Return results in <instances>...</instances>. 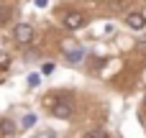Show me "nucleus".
Returning <instances> with one entry per match:
<instances>
[{
	"instance_id": "5",
	"label": "nucleus",
	"mask_w": 146,
	"mask_h": 138,
	"mask_svg": "<svg viewBox=\"0 0 146 138\" xmlns=\"http://www.w3.org/2000/svg\"><path fill=\"white\" fill-rule=\"evenodd\" d=\"M0 133L13 136V133H15V123H13L10 118H3V120H0Z\"/></svg>"
},
{
	"instance_id": "12",
	"label": "nucleus",
	"mask_w": 146,
	"mask_h": 138,
	"mask_svg": "<svg viewBox=\"0 0 146 138\" xmlns=\"http://www.w3.org/2000/svg\"><path fill=\"white\" fill-rule=\"evenodd\" d=\"M33 3H36L38 8H46V5H49V0H33Z\"/></svg>"
},
{
	"instance_id": "1",
	"label": "nucleus",
	"mask_w": 146,
	"mask_h": 138,
	"mask_svg": "<svg viewBox=\"0 0 146 138\" xmlns=\"http://www.w3.org/2000/svg\"><path fill=\"white\" fill-rule=\"evenodd\" d=\"M13 38H15L18 44H31V38H33V28H31L28 23H21V26H15Z\"/></svg>"
},
{
	"instance_id": "7",
	"label": "nucleus",
	"mask_w": 146,
	"mask_h": 138,
	"mask_svg": "<svg viewBox=\"0 0 146 138\" xmlns=\"http://www.w3.org/2000/svg\"><path fill=\"white\" fill-rule=\"evenodd\" d=\"M10 15H13V8L3 5V8H0V23H8V20H10Z\"/></svg>"
},
{
	"instance_id": "2",
	"label": "nucleus",
	"mask_w": 146,
	"mask_h": 138,
	"mask_svg": "<svg viewBox=\"0 0 146 138\" xmlns=\"http://www.w3.org/2000/svg\"><path fill=\"white\" fill-rule=\"evenodd\" d=\"M72 110H74L72 97H62L59 102H54V115H56V118H69V115H72Z\"/></svg>"
},
{
	"instance_id": "3",
	"label": "nucleus",
	"mask_w": 146,
	"mask_h": 138,
	"mask_svg": "<svg viewBox=\"0 0 146 138\" xmlns=\"http://www.w3.org/2000/svg\"><path fill=\"white\" fill-rule=\"evenodd\" d=\"M82 23H85V15L80 10H67L64 13V26L67 28H80Z\"/></svg>"
},
{
	"instance_id": "6",
	"label": "nucleus",
	"mask_w": 146,
	"mask_h": 138,
	"mask_svg": "<svg viewBox=\"0 0 146 138\" xmlns=\"http://www.w3.org/2000/svg\"><path fill=\"white\" fill-rule=\"evenodd\" d=\"M82 56H85V51H82V49H72V51H67V61H72V64H77Z\"/></svg>"
},
{
	"instance_id": "10",
	"label": "nucleus",
	"mask_w": 146,
	"mask_h": 138,
	"mask_svg": "<svg viewBox=\"0 0 146 138\" xmlns=\"http://www.w3.org/2000/svg\"><path fill=\"white\" fill-rule=\"evenodd\" d=\"M33 123H36V115H26L23 118V128H31Z\"/></svg>"
},
{
	"instance_id": "13",
	"label": "nucleus",
	"mask_w": 146,
	"mask_h": 138,
	"mask_svg": "<svg viewBox=\"0 0 146 138\" xmlns=\"http://www.w3.org/2000/svg\"><path fill=\"white\" fill-rule=\"evenodd\" d=\"M144 18H146V10H144Z\"/></svg>"
},
{
	"instance_id": "4",
	"label": "nucleus",
	"mask_w": 146,
	"mask_h": 138,
	"mask_svg": "<svg viewBox=\"0 0 146 138\" xmlns=\"http://www.w3.org/2000/svg\"><path fill=\"white\" fill-rule=\"evenodd\" d=\"M126 23L131 26V28H136V31H141L146 26V18H144V13H139V10H133V13H128L126 15Z\"/></svg>"
},
{
	"instance_id": "11",
	"label": "nucleus",
	"mask_w": 146,
	"mask_h": 138,
	"mask_svg": "<svg viewBox=\"0 0 146 138\" xmlns=\"http://www.w3.org/2000/svg\"><path fill=\"white\" fill-rule=\"evenodd\" d=\"M51 72H54V64L46 61V64H44V74H51Z\"/></svg>"
},
{
	"instance_id": "14",
	"label": "nucleus",
	"mask_w": 146,
	"mask_h": 138,
	"mask_svg": "<svg viewBox=\"0 0 146 138\" xmlns=\"http://www.w3.org/2000/svg\"><path fill=\"white\" fill-rule=\"evenodd\" d=\"M144 105H146V97H144Z\"/></svg>"
},
{
	"instance_id": "9",
	"label": "nucleus",
	"mask_w": 146,
	"mask_h": 138,
	"mask_svg": "<svg viewBox=\"0 0 146 138\" xmlns=\"http://www.w3.org/2000/svg\"><path fill=\"white\" fill-rule=\"evenodd\" d=\"M85 138H110V136H108L105 131H92V133H87Z\"/></svg>"
},
{
	"instance_id": "8",
	"label": "nucleus",
	"mask_w": 146,
	"mask_h": 138,
	"mask_svg": "<svg viewBox=\"0 0 146 138\" xmlns=\"http://www.w3.org/2000/svg\"><path fill=\"white\" fill-rule=\"evenodd\" d=\"M108 5H110L113 10H123V8H126V0H108Z\"/></svg>"
}]
</instances>
